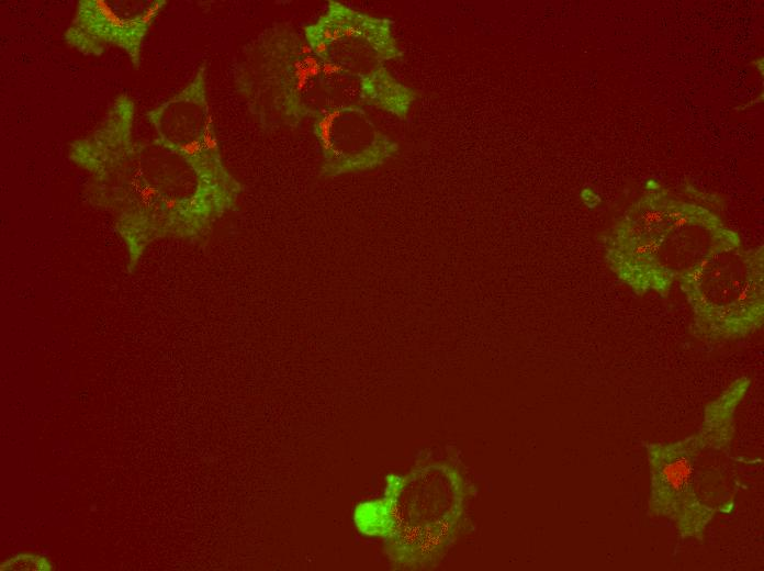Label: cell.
Listing matches in <instances>:
<instances>
[{"instance_id":"5b68a950","label":"cell","mask_w":764,"mask_h":571,"mask_svg":"<svg viewBox=\"0 0 764 571\" xmlns=\"http://www.w3.org/2000/svg\"><path fill=\"white\" fill-rule=\"evenodd\" d=\"M148 116L159 144L184 158L211 183L236 190L222 163L204 66L181 91L149 112Z\"/></svg>"},{"instance_id":"ba28073f","label":"cell","mask_w":764,"mask_h":571,"mask_svg":"<svg viewBox=\"0 0 764 571\" xmlns=\"http://www.w3.org/2000/svg\"><path fill=\"white\" fill-rule=\"evenodd\" d=\"M642 220L645 226H651L652 224H659L663 220V212L661 210H650L642 215Z\"/></svg>"},{"instance_id":"52a82bcc","label":"cell","mask_w":764,"mask_h":571,"mask_svg":"<svg viewBox=\"0 0 764 571\" xmlns=\"http://www.w3.org/2000/svg\"><path fill=\"white\" fill-rule=\"evenodd\" d=\"M112 3L105 0L80 1L66 32V41L85 55L98 56L108 47H120L138 67L143 41L167 1L144 2L135 14L120 13Z\"/></svg>"},{"instance_id":"9c48e42d","label":"cell","mask_w":764,"mask_h":571,"mask_svg":"<svg viewBox=\"0 0 764 571\" xmlns=\"http://www.w3.org/2000/svg\"><path fill=\"white\" fill-rule=\"evenodd\" d=\"M634 253H636L637 255L649 254L650 250H649L648 242H642V243L638 244V245L636 246V248H634Z\"/></svg>"},{"instance_id":"8fae6325","label":"cell","mask_w":764,"mask_h":571,"mask_svg":"<svg viewBox=\"0 0 764 571\" xmlns=\"http://www.w3.org/2000/svg\"><path fill=\"white\" fill-rule=\"evenodd\" d=\"M641 233H642V227H641L640 225H638V224H634V225L630 228V234L640 235Z\"/></svg>"},{"instance_id":"7a4b0ae2","label":"cell","mask_w":764,"mask_h":571,"mask_svg":"<svg viewBox=\"0 0 764 571\" xmlns=\"http://www.w3.org/2000/svg\"><path fill=\"white\" fill-rule=\"evenodd\" d=\"M745 393L742 380L707 405L698 430L674 441L643 443L649 472L648 513L673 523L683 539L701 540L718 507L699 493L700 461L706 448L730 446L734 435V413Z\"/></svg>"},{"instance_id":"30bf717a","label":"cell","mask_w":764,"mask_h":571,"mask_svg":"<svg viewBox=\"0 0 764 571\" xmlns=\"http://www.w3.org/2000/svg\"><path fill=\"white\" fill-rule=\"evenodd\" d=\"M690 220L687 216H681L674 222V227H682L686 224H688Z\"/></svg>"},{"instance_id":"8992f818","label":"cell","mask_w":764,"mask_h":571,"mask_svg":"<svg viewBox=\"0 0 764 571\" xmlns=\"http://www.w3.org/2000/svg\"><path fill=\"white\" fill-rule=\"evenodd\" d=\"M312 131L327 175L372 167L396 149V144L381 133L358 105L322 112L312 121Z\"/></svg>"},{"instance_id":"7c38bea8","label":"cell","mask_w":764,"mask_h":571,"mask_svg":"<svg viewBox=\"0 0 764 571\" xmlns=\"http://www.w3.org/2000/svg\"><path fill=\"white\" fill-rule=\"evenodd\" d=\"M723 272H724L723 268L718 267V268H715L711 273H712V277L719 279L723 275Z\"/></svg>"},{"instance_id":"277c9868","label":"cell","mask_w":764,"mask_h":571,"mask_svg":"<svg viewBox=\"0 0 764 571\" xmlns=\"http://www.w3.org/2000/svg\"><path fill=\"white\" fill-rule=\"evenodd\" d=\"M302 33L314 54L359 78L362 87L387 71L382 61L400 55L389 21L335 0Z\"/></svg>"},{"instance_id":"4fadbf2b","label":"cell","mask_w":764,"mask_h":571,"mask_svg":"<svg viewBox=\"0 0 764 571\" xmlns=\"http://www.w3.org/2000/svg\"><path fill=\"white\" fill-rule=\"evenodd\" d=\"M708 264H709V260L706 259V258H704V259H701V260L698 262V268H697V269L704 271V270L707 268Z\"/></svg>"},{"instance_id":"3957f363","label":"cell","mask_w":764,"mask_h":571,"mask_svg":"<svg viewBox=\"0 0 764 571\" xmlns=\"http://www.w3.org/2000/svg\"><path fill=\"white\" fill-rule=\"evenodd\" d=\"M413 473L417 485L413 512L406 515L408 520L396 529L390 541L394 545L395 559L405 564L428 567L443 557L458 536L468 486L460 469L446 460H430ZM402 518L405 515L397 516L398 520Z\"/></svg>"},{"instance_id":"5bb4252c","label":"cell","mask_w":764,"mask_h":571,"mask_svg":"<svg viewBox=\"0 0 764 571\" xmlns=\"http://www.w3.org/2000/svg\"><path fill=\"white\" fill-rule=\"evenodd\" d=\"M681 216H683V213L681 211H673L670 213V217H673V219H678Z\"/></svg>"},{"instance_id":"6da1fadb","label":"cell","mask_w":764,"mask_h":571,"mask_svg":"<svg viewBox=\"0 0 764 571\" xmlns=\"http://www.w3.org/2000/svg\"><path fill=\"white\" fill-rule=\"evenodd\" d=\"M234 82L267 131L295 128L328 109L366 103L361 80L319 58L286 23L272 24L244 47Z\"/></svg>"}]
</instances>
